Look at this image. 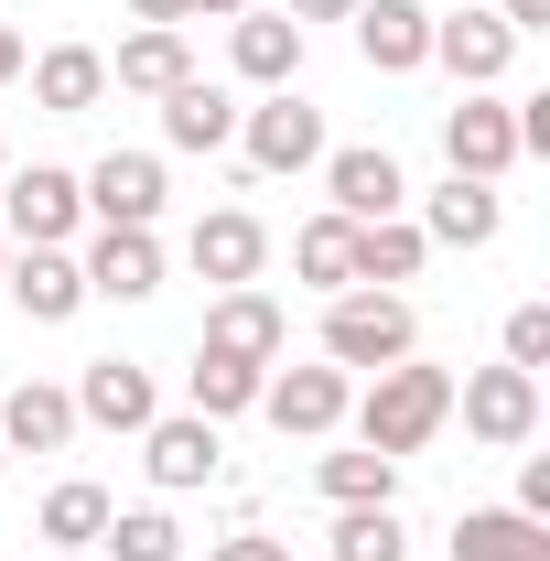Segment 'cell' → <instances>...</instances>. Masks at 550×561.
I'll return each instance as SVG.
<instances>
[{
	"mask_svg": "<svg viewBox=\"0 0 550 561\" xmlns=\"http://www.w3.org/2000/svg\"><path fill=\"white\" fill-rule=\"evenodd\" d=\"M345 411H356V443H367V454H389V465H400V454H421V443L454 421V367L400 356V367H378V378H367V400H345Z\"/></svg>",
	"mask_w": 550,
	"mask_h": 561,
	"instance_id": "1",
	"label": "cell"
},
{
	"mask_svg": "<svg viewBox=\"0 0 550 561\" xmlns=\"http://www.w3.org/2000/svg\"><path fill=\"white\" fill-rule=\"evenodd\" d=\"M400 356H421V313L400 302V291H378V280H356V291H335L324 302V367H400Z\"/></svg>",
	"mask_w": 550,
	"mask_h": 561,
	"instance_id": "2",
	"label": "cell"
},
{
	"mask_svg": "<svg viewBox=\"0 0 550 561\" xmlns=\"http://www.w3.org/2000/svg\"><path fill=\"white\" fill-rule=\"evenodd\" d=\"M76 227H87L76 173H55V162H33V173H0V238H11V249H66Z\"/></svg>",
	"mask_w": 550,
	"mask_h": 561,
	"instance_id": "3",
	"label": "cell"
},
{
	"mask_svg": "<svg viewBox=\"0 0 550 561\" xmlns=\"http://www.w3.org/2000/svg\"><path fill=\"white\" fill-rule=\"evenodd\" d=\"M443 162L454 173H475V184H507L529 151H518V108L507 98H485V87H465L454 108H443Z\"/></svg>",
	"mask_w": 550,
	"mask_h": 561,
	"instance_id": "4",
	"label": "cell"
},
{
	"mask_svg": "<svg viewBox=\"0 0 550 561\" xmlns=\"http://www.w3.org/2000/svg\"><path fill=\"white\" fill-rule=\"evenodd\" d=\"M238 151H249V173H302V162H324V108L271 87L260 108H238Z\"/></svg>",
	"mask_w": 550,
	"mask_h": 561,
	"instance_id": "5",
	"label": "cell"
},
{
	"mask_svg": "<svg viewBox=\"0 0 550 561\" xmlns=\"http://www.w3.org/2000/svg\"><path fill=\"white\" fill-rule=\"evenodd\" d=\"M454 411H465V432H475V443L518 454V443L540 432V378H529V367H475V378L454 389Z\"/></svg>",
	"mask_w": 550,
	"mask_h": 561,
	"instance_id": "6",
	"label": "cell"
},
{
	"mask_svg": "<svg viewBox=\"0 0 550 561\" xmlns=\"http://www.w3.org/2000/svg\"><path fill=\"white\" fill-rule=\"evenodd\" d=\"M280 346H291V313H280L260 280H249V291H216V302H206V356H238V367H280Z\"/></svg>",
	"mask_w": 550,
	"mask_h": 561,
	"instance_id": "7",
	"label": "cell"
},
{
	"mask_svg": "<svg viewBox=\"0 0 550 561\" xmlns=\"http://www.w3.org/2000/svg\"><path fill=\"white\" fill-rule=\"evenodd\" d=\"M345 400H356V378H345V367H271V378H260L271 432H302V443H324V432L345 421Z\"/></svg>",
	"mask_w": 550,
	"mask_h": 561,
	"instance_id": "8",
	"label": "cell"
},
{
	"mask_svg": "<svg viewBox=\"0 0 550 561\" xmlns=\"http://www.w3.org/2000/svg\"><path fill=\"white\" fill-rule=\"evenodd\" d=\"M66 400H76V421H98V432H151V421H162V389H151L140 356H98Z\"/></svg>",
	"mask_w": 550,
	"mask_h": 561,
	"instance_id": "9",
	"label": "cell"
},
{
	"mask_svg": "<svg viewBox=\"0 0 550 561\" xmlns=\"http://www.w3.org/2000/svg\"><path fill=\"white\" fill-rule=\"evenodd\" d=\"M345 22H356L367 76H421L432 66V11H421V0H356Z\"/></svg>",
	"mask_w": 550,
	"mask_h": 561,
	"instance_id": "10",
	"label": "cell"
},
{
	"mask_svg": "<svg viewBox=\"0 0 550 561\" xmlns=\"http://www.w3.org/2000/svg\"><path fill=\"white\" fill-rule=\"evenodd\" d=\"M76 195L98 227H151L162 216V151H108L98 173H76Z\"/></svg>",
	"mask_w": 550,
	"mask_h": 561,
	"instance_id": "11",
	"label": "cell"
},
{
	"mask_svg": "<svg viewBox=\"0 0 550 561\" xmlns=\"http://www.w3.org/2000/svg\"><path fill=\"white\" fill-rule=\"evenodd\" d=\"M184 260H195L216 291H249V280H260V260H271V227H260L249 206H216V216H195Z\"/></svg>",
	"mask_w": 550,
	"mask_h": 561,
	"instance_id": "12",
	"label": "cell"
},
{
	"mask_svg": "<svg viewBox=\"0 0 550 561\" xmlns=\"http://www.w3.org/2000/svg\"><path fill=\"white\" fill-rule=\"evenodd\" d=\"M76 271H87V302H151L162 291V238L151 227H98V249Z\"/></svg>",
	"mask_w": 550,
	"mask_h": 561,
	"instance_id": "13",
	"label": "cell"
},
{
	"mask_svg": "<svg viewBox=\"0 0 550 561\" xmlns=\"http://www.w3.org/2000/svg\"><path fill=\"white\" fill-rule=\"evenodd\" d=\"M324 195H335V216L367 227V216H400V206H411V173H400L378 140H356V151H324Z\"/></svg>",
	"mask_w": 550,
	"mask_h": 561,
	"instance_id": "14",
	"label": "cell"
},
{
	"mask_svg": "<svg viewBox=\"0 0 550 561\" xmlns=\"http://www.w3.org/2000/svg\"><path fill=\"white\" fill-rule=\"evenodd\" d=\"M432 66L454 76V87H496V76L518 66V33L496 11H454V22H432Z\"/></svg>",
	"mask_w": 550,
	"mask_h": 561,
	"instance_id": "15",
	"label": "cell"
},
{
	"mask_svg": "<svg viewBox=\"0 0 550 561\" xmlns=\"http://www.w3.org/2000/svg\"><path fill=\"white\" fill-rule=\"evenodd\" d=\"M227 66L249 76L260 98H271V87H291V76H302V22H291V11H260V0H249V11L227 22Z\"/></svg>",
	"mask_w": 550,
	"mask_h": 561,
	"instance_id": "16",
	"label": "cell"
},
{
	"mask_svg": "<svg viewBox=\"0 0 550 561\" xmlns=\"http://www.w3.org/2000/svg\"><path fill=\"white\" fill-rule=\"evenodd\" d=\"M0 291H11L33 324H76V313H87V271H76V249H11Z\"/></svg>",
	"mask_w": 550,
	"mask_h": 561,
	"instance_id": "17",
	"label": "cell"
},
{
	"mask_svg": "<svg viewBox=\"0 0 550 561\" xmlns=\"http://www.w3.org/2000/svg\"><path fill=\"white\" fill-rule=\"evenodd\" d=\"M140 465H151V486H162V496H184V486H206L216 465H227V443H216V421L173 411V421L140 432Z\"/></svg>",
	"mask_w": 550,
	"mask_h": 561,
	"instance_id": "18",
	"label": "cell"
},
{
	"mask_svg": "<svg viewBox=\"0 0 550 561\" xmlns=\"http://www.w3.org/2000/svg\"><path fill=\"white\" fill-rule=\"evenodd\" d=\"M496 227H507V195L475 184V173H454L443 195H421V238L432 249H496Z\"/></svg>",
	"mask_w": 550,
	"mask_h": 561,
	"instance_id": "19",
	"label": "cell"
},
{
	"mask_svg": "<svg viewBox=\"0 0 550 561\" xmlns=\"http://www.w3.org/2000/svg\"><path fill=\"white\" fill-rule=\"evenodd\" d=\"M66 443H76V400L66 389L22 378V389L0 400V454H66Z\"/></svg>",
	"mask_w": 550,
	"mask_h": 561,
	"instance_id": "20",
	"label": "cell"
},
{
	"mask_svg": "<svg viewBox=\"0 0 550 561\" xmlns=\"http://www.w3.org/2000/svg\"><path fill=\"white\" fill-rule=\"evenodd\" d=\"M454 561H550V518H518V507H465V518H454Z\"/></svg>",
	"mask_w": 550,
	"mask_h": 561,
	"instance_id": "21",
	"label": "cell"
},
{
	"mask_svg": "<svg viewBox=\"0 0 550 561\" xmlns=\"http://www.w3.org/2000/svg\"><path fill=\"white\" fill-rule=\"evenodd\" d=\"M162 140H173V151H227V140H238V98L206 87V76H184V87L162 98Z\"/></svg>",
	"mask_w": 550,
	"mask_h": 561,
	"instance_id": "22",
	"label": "cell"
},
{
	"mask_svg": "<svg viewBox=\"0 0 550 561\" xmlns=\"http://www.w3.org/2000/svg\"><path fill=\"white\" fill-rule=\"evenodd\" d=\"M291 271L313 280V291H324V302H335V291H356V216H302V238H291Z\"/></svg>",
	"mask_w": 550,
	"mask_h": 561,
	"instance_id": "23",
	"label": "cell"
},
{
	"mask_svg": "<svg viewBox=\"0 0 550 561\" xmlns=\"http://www.w3.org/2000/svg\"><path fill=\"white\" fill-rule=\"evenodd\" d=\"M195 76V55H184V33H162V22H140L130 44H119V66H108V87H130V98H173Z\"/></svg>",
	"mask_w": 550,
	"mask_h": 561,
	"instance_id": "24",
	"label": "cell"
},
{
	"mask_svg": "<svg viewBox=\"0 0 550 561\" xmlns=\"http://www.w3.org/2000/svg\"><path fill=\"white\" fill-rule=\"evenodd\" d=\"M33 98H44L55 119L98 108V98H108V55H98V44H55V55H33Z\"/></svg>",
	"mask_w": 550,
	"mask_h": 561,
	"instance_id": "25",
	"label": "cell"
},
{
	"mask_svg": "<svg viewBox=\"0 0 550 561\" xmlns=\"http://www.w3.org/2000/svg\"><path fill=\"white\" fill-rule=\"evenodd\" d=\"M421 260H432V238L411 216H367L356 227V280H421Z\"/></svg>",
	"mask_w": 550,
	"mask_h": 561,
	"instance_id": "26",
	"label": "cell"
},
{
	"mask_svg": "<svg viewBox=\"0 0 550 561\" xmlns=\"http://www.w3.org/2000/svg\"><path fill=\"white\" fill-rule=\"evenodd\" d=\"M260 378H271V367H238V356H206V346H195L184 400H195V421H238V411H260Z\"/></svg>",
	"mask_w": 550,
	"mask_h": 561,
	"instance_id": "27",
	"label": "cell"
},
{
	"mask_svg": "<svg viewBox=\"0 0 550 561\" xmlns=\"http://www.w3.org/2000/svg\"><path fill=\"white\" fill-rule=\"evenodd\" d=\"M313 486L335 496V507H389V496H400V465L356 443V454H324V465H313Z\"/></svg>",
	"mask_w": 550,
	"mask_h": 561,
	"instance_id": "28",
	"label": "cell"
},
{
	"mask_svg": "<svg viewBox=\"0 0 550 561\" xmlns=\"http://www.w3.org/2000/svg\"><path fill=\"white\" fill-rule=\"evenodd\" d=\"M98 551L108 561H184V529H173V507H108Z\"/></svg>",
	"mask_w": 550,
	"mask_h": 561,
	"instance_id": "29",
	"label": "cell"
},
{
	"mask_svg": "<svg viewBox=\"0 0 550 561\" xmlns=\"http://www.w3.org/2000/svg\"><path fill=\"white\" fill-rule=\"evenodd\" d=\"M98 529H108V486L66 476V486L44 496V540H55V551H98Z\"/></svg>",
	"mask_w": 550,
	"mask_h": 561,
	"instance_id": "30",
	"label": "cell"
},
{
	"mask_svg": "<svg viewBox=\"0 0 550 561\" xmlns=\"http://www.w3.org/2000/svg\"><path fill=\"white\" fill-rule=\"evenodd\" d=\"M335 561H411L400 507H345V518H335Z\"/></svg>",
	"mask_w": 550,
	"mask_h": 561,
	"instance_id": "31",
	"label": "cell"
},
{
	"mask_svg": "<svg viewBox=\"0 0 550 561\" xmlns=\"http://www.w3.org/2000/svg\"><path fill=\"white\" fill-rule=\"evenodd\" d=\"M507 367H529V378L550 367V302H518L507 313Z\"/></svg>",
	"mask_w": 550,
	"mask_h": 561,
	"instance_id": "32",
	"label": "cell"
},
{
	"mask_svg": "<svg viewBox=\"0 0 550 561\" xmlns=\"http://www.w3.org/2000/svg\"><path fill=\"white\" fill-rule=\"evenodd\" d=\"M206 561H291V540H271V529H238V540H216Z\"/></svg>",
	"mask_w": 550,
	"mask_h": 561,
	"instance_id": "33",
	"label": "cell"
},
{
	"mask_svg": "<svg viewBox=\"0 0 550 561\" xmlns=\"http://www.w3.org/2000/svg\"><path fill=\"white\" fill-rule=\"evenodd\" d=\"M518 518H550V454L518 465Z\"/></svg>",
	"mask_w": 550,
	"mask_h": 561,
	"instance_id": "34",
	"label": "cell"
},
{
	"mask_svg": "<svg viewBox=\"0 0 550 561\" xmlns=\"http://www.w3.org/2000/svg\"><path fill=\"white\" fill-rule=\"evenodd\" d=\"M496 22H507V33L529 44V33H550V0H496Z\"/></svg>",
	"mask_w": 550,
	"mask_h": 561,
	"instance_id": "35",
	"label": "cell"
},
{
	"mask_svg": "<svg viewBox=\"0 0 550 561\" xmlns=\"http://www.w3.org/2000/svg\"><path fill=\"white\" fill-rule=\"evenodd\" d=\"M140 22H162V33H184V22H195V0H130Z\"/></svg>",
	"mask_w": 550,
	"mask_h": 561,
	"instance_id": "36",
	"label": "cell"
},
{
	"mask_svg": "<svg viewBox=\"0 0 550 561\" xmlns=\"http://www.w3.org/2000/svg\"><path fill=\"white\" fill-rule=\"evenodd\" d=\"M280 11H291V22H345L356 0H280Z\"/></svg>",
	"mask_w": 550,
	"mask_h": 561,
	"instance_id": "37",
	"label": "cell"
},
{
	"mask_svg": "<svg viewBox=\"0 0 550 561\" xmlns=\"http://www.w3.org/2000/svg\"><path fill=\"white\" fill-rule=\"evenodd\" d=\"M11 76H22V33L0 22V87H11Z\"/></svg>",
	"mask_w": 550,
	"mask_h": 561,
	"instance_id": "38",
	"label": "cell"
},
{
	"mask_svg": "<svg viewBox=\"0 0 550 561\" xmlns=\"http://www.w3.org/2000/svg\"><path fill=\"white\" fill-rule=\"evenodd\" d=\"M195 11H216V22H238V11H249V0H195Z\"/></svg>",
	"mask_w": 550,
	"mask_h": 561,
	"instance_id": "39",
	"label": "cell"
},
{
	"mask_svg": "<svg viewBox=\"0 0 550 561\" xmlns=\"http://www.w3.org/2000/svg\"><path fill=\"white\" fill-rule=\"evenodd\" d=\"M0 271H11V238H0Z\"/></svg>",
	"mask_w": 550,
	"mask_h": 561,
	"instance_id": "40",
	"label": "cell"
},
{
	"mask_svg": "<svg viewBox=\"0 0 550 561\" xmlns=\"http://www.w3.org/2000/svg\"><path fill=\"white\" fill-rule=\"evenodd\" d=\"M0 173H11V151H0Z\"/></svg>",
	"mask_w": 550,
	"mask_h": 561,
	"instance_id": "41",
	"label": "cell"
},
{
	"mask_svg": "<svg viewBox=\"0 0 550 561\" xmlns=\"http://www.w3.org/2000/svg\"><path fill=\"white\" fill-rule=\"evenodd\" d=\"M0 465H11V454H0Z\"/></svg>",
	"mask_w": 550,
	"mask_h": 561,
	"instance_id": "42",
	"label": "cell"
}]
</instances>
